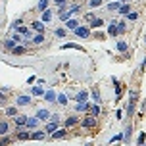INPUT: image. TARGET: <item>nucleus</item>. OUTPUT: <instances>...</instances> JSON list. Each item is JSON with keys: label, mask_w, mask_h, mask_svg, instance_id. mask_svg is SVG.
<instances>
[{"label": "nucleus", "mask_w": 146, "mask_h": 146, "mask_svg": "<svg viewBox=\"0 0 146 146\" xmlns=\"http://www.w3.org/2000/svg\"><path fill=\"white\" fill-rule=\"evenodd\" d=\"M144 140H146V135H144V133H140V135H139V146L144 144Z\"/></svg>", "instance_id": "42"}, {"label": "nucleus", "mask_w": 146, "mask_h": 146, "mask_svg": "<svg viewBox=\"0 0 146 146\" xmlns=\"http://www.w3.org/2000/svg\"><path fill=\"white\" fill-rule=\"evenodd\" d=\"M44 42V35H36L33 36V44H42Z\"/></svg>", "instance_id": "33"}, {"label": "nucleus", "mask_w": 146, "mask_h": 146, "mask_svg": "<svg viewBox=\"0 0 146 146\" xmlns=\"http://www.w3.org/2000/svg\"><path fill=\"white\" fill-rule=\"evenodd\" d=\"M12 38H14V40H15V44H19V42H21V36H19V35H14V36H12Z\"/></svg>", "instance_id": "45"}, {"label": "nucleus", "mask_w": 146, "mask_h": 146, "mask_svg": "<svg viewBox=\"0 0 146 146\" xmlns=\"http://www.w3.org/2000/svg\"><path fill=\"white\" fill-rule=\"evenodd\" d=\"M88 98V90H81V92H77V102H87Z\"/></svg>", "instance_id": "13"}, {"label": "nucleus", "mask_w": 146, "mask_h": 146, "mask_svg": "<svg viewBox=\"0 0 146 146\" xmlns=\"http://www.w3.org/2000/svg\"><path fill=\"white\" fill-rule=\"evenodd\" d=\"M127 17H129V21H135V19L139 17V14H137V12H131V14H127Z\"/></svg>", "instance_id": "39"}, {"label": "nucleus", "mask_w": 146, "mask_h": 146, "mask_svg": "<svg viewBox=\"0 0 146 146\" xmlns=\"http://www.w3.org/2000/svg\"><path fill=\"white\" fill-rule=\"evenodd\" d=\"M8 131H10V125H8V121H0V137H6Z\"/></svg>", "instance_id": "9"}, {"label": "nucleus", "mask_w": 146, "mask_h": 146, "mask_svg": "<svg viewBox=\"0 0 146 146\" xmlns=\"http://www.w3.org/2000/svg\"><path fill=\"white\" fill-rule=\"evenodd\" d=\"M36 10H38V12H46V10H48V0H38Z\"/></svg>", "instance_id": "16"}, {"label": "nucleus", "mask_w": 146, "mask_h": 146, "mask_svg": "<svg viewBox=\"0 0 146 146\" xmlns=\"http://www.w3.org/2000/svg\"><path fill=\"white\" fill-rule=\"evenodd\" d=\"M27 127H29V129H36V127H38V119H36V117H27Z\"/></svg>", "instance_id": "10"}, {"label": "nucleus", "mask_w": 146, "mask_h": 146, "mask_svg": "<svg viewBox=\"0 0 146 146\" xmlns=\"http://www.w3.org/2000/svg\"><path fill=\"white\" fill-rule=\"evenodd\" d=\"M64 48H73V50H81V52H85V48H83V46H79V44H73V42H67V44H62V50H64Z\"/></svg>", "instance_id": "11"}, {"label": "nucleus", "mask_w": 146, "mask_h": 146, "mask_svg": "<svg viewBox=\"0 0 146 146\" xmlns=\"http://www.w3.org/2000/svg\"><path fill=\"white\" fill-rule=\"evenodd\" d=\"M123 139H125V142H129V140H131V125L123 131Z\"/></svg>", "instance_id": "28"}, {"label": "nucleus", "mask_w": 146, "mask_h": 146, "mask_svg": "<svg viewBox=\"0 0 146 146\" xmlns=\"http://www.w3.org/2000/svg\"><path fill=\"white\" fill-rule=\"evenodd\" d=\"M88 113L92 117L100 115V106H98V104H88Z\"/></svg>", "instance_id": "5"}, {"label": "nucleus", "mask_w": 146, "mask_h": 146, "mask_svg": "<svg viewBox=\"0 0 146 146\" xmlns=\"http://www.w3.org/2000/svg\"><path fill=\"white\" fill-rule=\"evenodd\" d=\"M69 15H71V12H69V10H67V12L60 10V19H62V21H67V19H69Z\"/></svg>", "instance_id": "24"}, {"label": "nucleus", "mask_w": 146, "mask_h": 146, "mask_svg": "<svg viewBox=\"0 0 146 146\" xmlns=\"http://www.w3.org/2000/svg\"><path fill=\"white\" fill-rule=\"evenodd\" d=\"M6 115H17V108H14V106H12V108H8L6 110Z\"/></svg>", "instance_id": "37"}, {"label": "nucleus", "mask_w": 146, "mask_h": 146, "mask_svg": "<svg viewBox=\"0 0 146 146\" xmlns=\"http://www.w3.org/2000/svg\"><path fill=\"white\" fill-rule=\"evenodd\" d=\"M117 50L119 52H127V42H125V40H119V42H117Z\"/></svg>", "instance_id": "31"}, {"label": "nucleus", "mask_w": 146, "mask_h": 146, "mask_svg": "<svg viewBox=\"0 0 146 146\" xmlns=\"http://www.w3.org/2000/svg\"><path fill=\"white\" fill-rule=\"evenodd\" d=\"M94 125H96V117L88 115V117H85V119H83V127H85V129H92Z\"/></svg>", "instance_id": "4"}, {"label": "nucleus", "mask_w": 146, "mask_h": 146, "mask_svg": "<svg viewBox=\"0 0 146 146\" xmlns=\"http://www.w3.org/2000/svg\"><path fill=\"white\" fill-rule=\"evenodd\" d=\"M90 96H92L94 104H100V102H102V100H100V90H98V87H94L92 90H90Z\"/></svg>", "instance_id": "7"}, {"label": "nucleus", "mask_w": 146, "mask_h": 146, "mask_svg": "<svg viewBox=\"0 0 146 146\" xmlns=\"http://www.w3.org/2000/svg\"><path fill=\"white\" fill-rule=\"evenodd\" d=\"M44 137H46V133H44V131H35V133H31V139H35V140H42Z\"/></svg>", "instance_id": "15"}, {"label": "nucleus", "mask_w": 146, "mask_h": 146, "mask_svg": "<svg viewBox=\"0 0 146 146\" xmlns=\"http://www.w3.org/2000/svg\"><path fill=\"white\" fill-rule=\"evenodd\" d=\"M102 25H104V21H102V19H98V17H96L94 21H92V25H90V27H94V29H100Z\"/></svg>", "instance_id": "34"}, {"label": "nucleus", "mask_w": 146, "mask_h": 146, "mask_svg": "<svg viewBox=\"0 0 146 146\" xmlns=\"http://www.w3.org/2000/svg\"><path fill=\"white\" fill-rule=\"evenodd\" d=\"M35 117L38 119V121H48V119H50V111H48L46 108H42V110H38V111H36Z\"/></svg>", "instance_id": "2"}, {"label": "nucleus", "mask_w": 146, "mask_h": 146, "mask_svg": "<svg viewBox=\"0 0 146 146\" xmlns=\"http://www.w3.org/2000/svg\"><path fill=\"white\" fill-rule=\"evenodd\" d=\"M31 25H33V29H35L38 35H42V33H44V23L42 21H33Z\"/></svg>", "instance_id": "8"}, {"label": "nucleus", "mask_w": 146, "mask_h": 146, "mask_svg": "<svg viewBox=\"0 0 146 146\" xmlns=\"http://www.w3.org/2000/svg\"><path fill=\"white\" fill-rule=\"evenodd\" d=\"M50 19H52V12H50V10L42 12V23H44V21H50Z\"/></svg>", "instance_id": "32"}, {"label": "nucleus", "mask_w": 146, "mask_h": 146, "mask_svg": "<svg viewBox=\"0 0 146 146\" xmlns=\"http://www.w3.org/2000/svg\"><path fill=\"white\" fill-rule=\"evenodd\" d=\"M115 27H117V35H119V33H125V31H127V27H125V21L115 23Z\"/></svg>", "instance_id": "26"}, {"label": "nucleus", "mask_w": 146, "mask_h": 146, "mask_svg": "<svg viewBox=\"0 0 146 146\" xmlns=\"http://www.w3.org/2000/svg\"><path fill=\"white\" fill-rule=\"evenodd\" d=\"M88 4H90L92 8H96V6H100V4H102V0H88Z\"/></svg>", "instance_id": "40"}, {"label": "nucleus", "mask_w": 146, "mask_h": 146, "mask_svg": "<svg viewBox=\"0 0 146 146\" xmlns=\"http://www.w3.org/2000/svg\"><path fill=\"white\" fill-rule=\"evenodd\" d=\"M77 121H79V117H67L66 119V127H73Z\"/></svg>", "instance_id": "25"}, {"label": "nucleus", "mask_w": 146, "mask_h": 146, "mask_svg": "<svg viewBox=\"0 0 146 146\" xmlns=\"http://www.w3.org/2000/svg\"><path fill=\"white\" fill-rule=\"evenodd\" d=\"M127 2H129V0H119V4H127Z\"/></svg>", "instance_id": "49"}, {"label": "nucleus", "mask_w": 146, "mask_h": 146, "mask_svg": "<svg viewBox=\"0 0 146 146\" xmlns=\"http://www.w3.org/2000/svg\"><path fill=\"white\" fill-rule=\"evenodd\" d=\"M56 36H60V38L66 36V29H56Z\"/></svg>", "instance_id": "43"}, {"label": "nucleus", "mask_w": 146, "mask_h": 146, "mask_svg": "<svg viewBox=\"0 0 146 146\" xmlns=\"http://www.w3.org/2000/svg\"><path fill=\"white\" fill-rule=\"evenodd\" d=\"M62 137H66V129H56L52 135V139H62Z\"/></svg>", "instance_id": "22"}, {"label": "nucleus", "mask_w": 146, "mask_h": 146, "mask_svg": "<svg viewBox=\"0 0 146 146\" xmlns=\"http://www.w3.org/2000/svg\"><path fill=\"white\" fill-rule=\"evenodd\" d=\"M75 110H77V111H87L88 110V102H77Z\"/></svg>", "instance_id": "20"}, {"label": "nucleus", "mask_w": 146, "mask_h": 146, "mask_svg": "<svg viewBox=\"0 0 146 146\" xmlns=\"http://www.w3.org/2000/svg\"><path fill=\"white\" fill-rule=\"evenodd\" d=\"M66 25H67V29H71V31H75L77 27H79V23L75 21V19H67V23H66Z\"/></svg>", "instance_id": "23"}, {"label": "nucleus", "mask_w": 146, "mask_h": 146, "mask_svg": "<svg viewBox=\"0 0 146 146\" xmlns=\"http://www.w3.org/2000/svg\"><path fill=\"white\" fill-rule=\"evenodd\" d=\"M44 100H46V102H56V92H54V90L44 92Z\"/></svg>", "instance_id": "12"}, {"label": "nucleus", "mask_w": 146, "mask_h": 146, "mask_svg": "<svg viewBox=\"0 0 146 146\" xmlns=\"http://www.w3.org/2000/svg\"><path fill=\"white\" fill-rule=\"evenodd\" d=\"M121 139H123V133H117L115 137H111V140H110V142L113 144V142H117V140H121Z\"/></svg>", "instance_id": "38"}, {"label": "nucleus", "mask_w": 146, "mask_h": 146, "mask_svg": "<svg viewBox=\"0 0 146 146\" xmlns=\"http://www.w3.org/2000/svg\"><path fill=\"white\" fill-rule=\"evenodd\" d=\"M15 104H17V106H29V104H31V98H29V96H17Z\"/></svg>", "instance_id": "6"}, {"label": "nucleus", "mask_w": 146, "mask_h": 146, "mask_svg": "<svg viewBox=\"0 0 146 146\" xmlns=\"http://www.w3.org/2000/svg\"><path fill=\"white\" fill-rule=\"evenodd\" d=\"M108 35H111V36H115L117 35V27H115V23H111L108 27Z\"/></svg>", "instance_id": "30"}, {"label": "nucleus", "mask_w": 146, "mask_h": 146, "mask_svg": "<svg viewBox=\"0 0 146 146\" xmlns=\"http://www.w3.org/2000/svg\"><path fill=\"white\" fill-rule=\"evenodd\" d=\"M50 121L58 123V121H60V115H58V113H50Z\"/></svg>", "instance_id": "41"}, {"label": "nucleus", "mask_w": 146, "mask_h": 146, "mask_svg": "<svg viewBox=\"0 0 146 146\" xmlns=\"http://www.w3.org/2000/svg\"><path fill=\"white\" fill-rule=\"evenodd\" d=\"M85 17H87V21H94V15H92V14H87Z\"/></svg>", "instance_id": "47"}, {"label": "nucleus", "mask_w": 146, "mask_h": 146, "mask_svg": "<svg viewBox=\"0 0 146 146\" xmlns=\"http://www.w3.org/2000/svg\"><path fill=\"white\" fill-rule=\"evenodd\" d=\"M31 92H33V96H40V94H44L42 87H33V88H31Z\"/></svg>", "instance_id": "27"}, {"label": "nucleus", "mask_w": 146, "mask_h": 146, "mask_svg": "<svg viewBox=\"0 0 146 146\" xmlns=\"http://www.w3.org/2000/svg\"><path fill=\"white\" fill-rule=\"evenodd\" d=\"M27 123V115H17L15 117V127H23Z\"/></svg>", "instance_id": "14"}, {"label": "nucleus", "mask_w": 146, "mask_h": 146, "mask_svg": "<svg viewBox=\"0 0 146 146\" xmlns=\"http://www.w3.org/2000/svg\"><path fill=\"white\" fill-rule=\"evenodd\" d=\"M144 67H146V58H144V62H142V69H144Z\"/></svg>", "instance_id": "50"}, {"label": "nucleus", "mask_w": 146, "mask_h": 146, "mask_svg": "<svg viewBox=\"0 0 146 146\" xmlns=\"http://www.w3.org/2000/svg\"><path fill=\"white\" fill-rule=\"evenodd\" d=\"M0 100H2V102H4V94H2V90H0Z\"/></svg>", "instance_id": "48"}, {"label": "nucleus", "mask_w": 146, "mask_h": 146, "mask_svg": "<svg viewBox=\"0 0 146 146\" xmlns=\"http://www.w3.org/2000/svg\"><path fill=\"white\" fill-rule=\"evenodd\" d=\"M12 52H14V56H19V54H25V48L23 46H15Z\"/></svg>", "instance_id": "36"}, {"label": "nucleus", "mask_w": 146, "mask_h": 146, "mask_svg": "<svg viewBox=\"0 0 146 146\" xmlns=\"http://www.w3.org/2000/svg\"><path fill=\"white\" fill-rule=\"evenodd\" d=\"M119 8H121L119 2H111V4H108V10H111V12H115V10H119Z\"/></svg>", "instance_id": "35"}, {"label": "nucleus", "mask_w": 146, "mask_h": 146, "mask_svg": "<svg viewBox=\"0 0 146 146\" xmlns=\"http://www.w3.org/2000/svg\"><path fill=\"white\" fill-rule=\"evenodd\" d=\"M131 10H133V8L129 6V4H121V8H119L117 12H119V14H123V15H127V14H131Z\"/></svg>", "instance_id": "17"}, {"label": "nucleus", "mask_w": 146, "mask_h": 146, "mask_svg": "<svg viewBox=\"0 0 146 146\" xmlns=\"http://www.w3.org/2000/svg\"><path fill=\"white\" fill-rule=\"evenodd\" d=\"M75 35L81 36V38H88V36H90V31H88V27H83V25H79V27L75 29Z\"/></svg>", "instance_id": "3"}, {"label": "nucleus", "mask_w": 146, "mask_h": 146, "mask_svg": "<svg viewBox=\"0 0 146 146\" xmlns=\"http://www.w3.org/2000/svg\"><path fill=\"white\" fill-rule=\"evenodd\" d=\"M15 46H17V44H15V40H14V38H8L6 42H4V48H6V50H14Z\"/></svg>", "instance_id": "18"}, {"label": "nucleus", "mask_w": 146, "mask_h": 146, "mask_svg": "<svg viewBox=\"0 0 146 146\" xmlns=\"http://www.w3.org/2000/svg\"><path fill=\"white\" fill-rule=\"evenodd\" d=\"M56 102H58L60 106H66V104H67V96L66 94H58V96H56Z\"/></svg>", "instance_id": "21"}, {"label": "nucleus", "mask_w": 146, "mask_h": 146, "mask_svg": "<svg viewBox=\"0 0 146 146\" xmlns=\"http://www.w3.org/2000/svg\"><path fill=\"white\" fill-rule=\"evenodd\" d=\"M54 2H56V4H58V6H62V8L66 6V0H54Z\"/></svg>", "instance_id": "46"}, {"label": "nucleus", "mask_w": 146, "mask_h": 146, "mask_svg": "<svg viewBox=\"0 0 146 146\" xmlns=\"http://www.w3.org/2000/svg\"><path fill=\"white\" fill-rule=\"evenodd\" d=\"M137 98H139V92L133 90L131 92V98H129V106H127V115H131L133 110H135V104H137Z\"/></svg>", "instance_id": "1"}, {"label": "nucleus", "mask_w": 146, "mask_h": 146, "mask_svg": "<svg viewBox=\"0 0 146 146\" xmlns=\"http://www.w3.org/2000/svg\"><path fill=\"white\" fill-rule=\"evenodd\" d=\"M31 133H17V140H29Z\"/></svg>", "instance_id": "29"}, {"label": "nucleus", "mask_w": 146, "mask_h": 146, "mask_svg": "<svg viewBox=\"0 0 146 146\" xmlns=\"http://www.w3.org/2000/svg\"><path fill=\"white\" fill-rule=\"evenodd\" d=\"M8 144H10V139H8V137L0 139V146H8Z\"/></svg>", "instance_id": "44"}, {"label": "nucleus", "mask_w": 146, "mask_h": 146, "mask_svg": "<svg viewBox=\"0 0 146 146\" xmlns=\"http://www.w3.org/2000/svg\"><path fill=\"white\" fill-rule=\"evenodd\" d=\"M56 129H58V123L50 121V123H46V129H44V133H54Z\"/></svg>", "instance_id": "19"}, {"label": "nucleus", "mask_w": 146, "mask_h": 146, "mask_svg": "<svg viewBox=\"0 0 146 146\" xmlns=\"http://www.w3.org/2000/svg\"><path fill=\"white\" fill-rule=\"evenodd\" d=\"M144 44H146V38H144Z\"/></svg>", "instance_id": "51"}]
</instances>
